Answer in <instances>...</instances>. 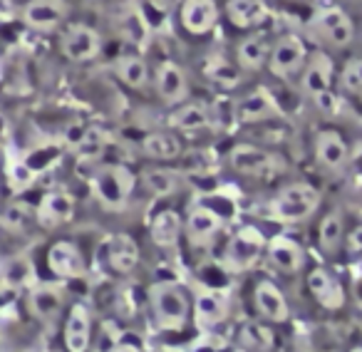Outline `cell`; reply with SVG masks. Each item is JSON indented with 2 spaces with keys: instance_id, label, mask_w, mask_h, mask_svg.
I'll return each mask as SVG.
<instances>
[{
  "instance_id": "28",
  "label": "cell",
  "mask_w": 362,
  "mask_h": 352,
  "mask_svg": "<svg viewBox=\"0 0 362 352\" xmlns=\"http://www.w3.org/2000/svg\"><path fill=\"white\" fill-rule=\"evenodd\" d=\"M171 127L184 131H194V129H204V127H211V107L199 105V102H192V105H184L171 115Z\"/></svg>"
},
{
  "instance_id": "39",
  "label": "cell",
  "mask_w": 362,
  "mask_h": 352,
  "mask_svg": "<svg viewBox=\"0 0 362 352\" xmlns=\"http://www.w3.org/2000/svg\"><path fill=\"white\" fill-rule=\"evenodd\" d=\"M209 75L216 82H221V87H233L238 82V70L228 65V62H216V65L209 70Z\"/></svg>"
},
{
  "instance_id": "38",
  "label": "cell",
  "mask_w": 362,
  "mask_h": 352,
  "mask_svg": "<svg viewBox=\"0 0 362 352\" xmlns=\"http://www.w3.org/2000/svg\"><path fill=\"white\" fill-rule=\"evenodd\" d=\"M8 179H11L13 189H28L33 182H35V171L28 164H13L11 171H8Z\"/></svg>"
},
{
  "instance_id": "15",
  "label": "cell",
  "mask_w": 362,
  "mask_h": 352,
  "mask_svg": "<svg viewBox=\"0 0 362 352\" xmlns=\"http://www.w3.org/2000/svg\"><path fill=\"white\" fill-rule=\"evenodd\" d=\"M156 92L166 105H176L187 97L189 92V82H187V72L181 70L176 62H164L156 72Z\"/></svg>"
},
{
  "instance_id": "1",
  "label": "cell",
  "mask_w": 362,
  "mask_h": 352,
  "mask_svg": "<svg viewBox=\"0 0 362 352\" xmlns=\"http://www.w3.org/2000/svg\"><path fill=\"white\" fill-rule=\"evenodd\" d=\"M92 194L95 199L107 209V211H122L127 209L134 189V176L127 166L122 164H107L92 174Z\"/></svg>"
},
{
  "instance_id": "25",
  "label": "cell",
  "mask_w": 362,
  "mask_h": 352,
  "mask_svg": "<svg viewBox=\"0 0 362 352\" xmlns=\"http://www.w3.org/2000/svg\"><path fill=\"white\" fill-rule=\"evenodd\" d=\"M226 13L236 28H253L266 20L268 6L266 0H228Z\"/></svg>"
},
{
  "instance_id": "37",
  "label": "cell",
  "mask_w": 362,
  "mask_h": 352,
  "mask_svg": "<svg viewBox=\"0 0 362 352\" xmlns=\"http://www.w3.org/2000/svg\"><path fill=\"white\" fill-rule=\"evenodd\" d=\"M97 345H100L97 347L100 352H117L122 345V332L117 330L112 322H105L102 330H100V340H97Z\"/></svg>"
},
{
  "instance_id": "13",
  "label": "cell",
  "mask_w": 362,
  "mask_h": 352,
  "mask_svg": "<svg viewBox=\"0 0 362 352\" xmlns=\"http://www.w3.org/2000/svg\"><path fill=\"white\" fill-rule=\"evenodd\" d=\"M218 20V8L214 0H184L181 6V25L192 35H204Z\"/></svg>"
},
{
  "instance_id": "27",
  "label": "cell",
  "mask_w": 362,
  "mask_h": 352,
  "mask_svg": "<svg viewBox=\"0 0 362 352\" xmlns=\"http://www.w3.org/2000/svg\"><path fill=\"white\" fill-rule=\"evenodd\" d=\"M181 236V218L174 211H159L151 221V241L161 248L176 246Z\"/></svg>"
},
{
  "instance_id": "16",
  "label": "cell",
  "mask_w": 362,
  "mask_h": 352,
  "mask_svg": "<svg viewBox=\"0 0 362 352\" xmlns=\"http://www.w3.org/2000/svg\"><path fill=\"white\" fill-rule=\"evenodd\" d=\"M308 288H310V293L315 295V300L320 303L322 307H327V310H337V307L345 305V293H342L340 283L327 271H322V268H315V271L308 276Z\"/></svg>"
},
{
  "instance_id": "14",
  "label": "cell",
  "mask_w": 362,
  "mask_h": 352,
  "mask_svg": "<svg viewBox=\"0 0 362 352\" xmlns=\"http://www.w3.org/2000/svg\"><path fill=\"white\" fill-rule=\"evenodd\" d=\"M315 154L317 161L332 171L345 169L347 159H350V149H347L345 139L332 129H325L315 136Z\"/></svg>"
},
{
  "instance_id": "3",
  "label": "cell",
  "mask_w": 362,
  "mask_h": 352,
  "mask_svg": "<svg viewBox=\"0 0 362 352\" xmlns=\"http://www.w3.org/2000/svg\"><path fill=\"white\" fill-rule=\"evenodd\" d=\"M320 204V194L310 187V184H291L276 196L271 204V211L276 221L283 223H298L305 221Z\"/></svg>"
},
{
  "instance_id": "7",
  "label": "cell",
  "mask_w": 362,
  "mask_h": 352,
  "mask_svg": "<svg viewBox=\"0 0 362 352\" xmlns=\"http://www.w3.org/2000/svg\"><path fill=\"white\" fill-rule=\"evenodd\" d=\"M62 55L72 62H87L100 55L102 40L90 25H70L60 40Z\"/></svg>"
},
{
  "instance_id": "23",
  "label": "cell",
  "mask_w": 362,
  "mask_h": 352,
  "mask_svg": "<svg viewBox=\"0 0 362 352\" xmlns=\"http://www.w3.org/2000/svg\"><path fill=\"white\" fill-rule=\"evenodd\" d=\"M268 258L281 273H296L303 266V251L296 241L286 236H276L268 243Z\"/></svg>"
},
{
  "instance_id": "41",
  "label": "cell",
  "mask_w": 362,
  "mask_h": 352,
  "mask_svg": "<svg viewBox=\"0 0 362 352\" xmlns=\"http://www.w3.org/2000/svg\"><path fill=\"white\" fill-rule=\"evenodd\" d=\"M313 100H315L317 110H320L322 115H327V117H335L337 112H340V102H337V97L332 95V90L322 92V95L313 97Z\"/></svg>"
},
{
  "instance_id": "42",
  "label": "cell",
  "mask_w": 362,
  "mask_h": 352,
  "mask_svg": "<svg viewBox=\"0 0 362 352\" xmlns=\"http://www.w3.org/2000/svg\"><path fill=\"white\" fill-rule=\"evenodd\" d=\"M350 352H362V347H355V350H350Z\"/></svg>"
},
{
  "instance_id": "32",
  "label": "cell",
  "mask_w": 362,
  "mask_h": 352,
  "mask_svg": "<svg viewBox=\"0 0 362 352\" xmlns=\"http://www.w3.org/2000/svg\"><path fill=\"white\" fill-rule=\"evenodd\" d=\"M105 149H107V134H105V129H100V127H85V131H82V136L75 144L77 156L85 161L100 159Z\"/></svg>"
},
{
  "instance_id": "9",
  "label": "cell",
  "mask_w": 362,
  "mask_h": 352,
  "mask_svg": "<svg viewBox=\"0 0 362 352\" xmlns=\"http://www.w3.org/2000/svg\"><path fill=\"white\" fill-rule=\"evenodd\" d=\"M228 161L236 171L246 176H266L278 171V159L271 151L261 149L253 144H238L233 146V151L228 154Z\"/></svg>"
},
{
  "instance_id": "29",
  "label": "cell",
  "mask_w": 362,
  "mask_h": 352,
  "mask_svg": "<svg viewBox=\"0 0 362 352\" xmlns=\"http://www.w3.org/2000/svg\"><path fill=\"white\" fill-rule=\"evenodd\" d=\"M268 57H271V47H268L266 37L248 35L246 40L238 42V65L243 70H258L266 65Z\"/></svg>"
},
{
  "instance_id": "11",
  "label": "cell",
  "mask_w": 362,
  "mask_h": 352,
  "mask_svg": "<svg viewBox=\"0 0 362 352\" xmlns=\"http://www.w3.org/2000/svg\"><path fill=\"white\" fill-rule=\"evenodd\" d=\"M67 18L65 0H30L23 11V20L33 30H52Z\"/></svg>"
},
{
  "instance_id": "34",
  "label": "cell",
  "mask_w": 362,
  "mask_h": 352,
  "mask_svg": "<svg viewBox=\"0 0 362 352\" xmlns=\"http://www.w3.org/2000/svg\"><path fill=\"white\" fill-rule=\"evenodd\" d=\"M241 340L246 342L253 350H268L273 345V332L266 325H256V322H248L241 330Z\"/></svg>"
},
{
  "instance_id": "18",
  "label": "cell",
  "mask_w": 362,
  "mask_h": 352,
  "mask_svg": "<svg viewBox=\"0 0 362 352\" xmlns=\"http://www.w3.org/2000/svg\"><path fill=\"white\" fill-rule=\"evenodd\" d=\"M28 305H30L33 315L42 322L57 320L62 310V291L55 286H35L30 288V295H28Z\"/></svg>"
},
{
  "instance_id": "6",
  "label": "cell",
  "mask_w": 362,
  "mask_h": 352,
  "mask_svg": "<svg viewBox=\"0 0 362 352\" xmlns=\"http://www.w3.org/2000/svg\"><path fill=\"white\" fill-rule=\"evenodd\" d=\"M261 251H263L261 233H258L256 228H243L241 233H236V236L228 241L226 253H223V263H226V268H231V271H246V268H251L253 263L258 261Z\"/></svg>"
},
{
  "instance_id": "2",
  "label": "cell",
  "mask_w": 362,
  "mask_h": 352,
  "mask_svg": "<svg viewBox=\"0 0 362 352\" xmlns=\"http://www.w3.org/2000/svg\"><path fill=\"white\" fill-rule=\"evenodd\" d=\"M149 303L156 322L164 330H179L187 325L189 303L176 283H154L149 288Z\"/></svg>"
},
{
  "instance_id": "12",
  "label": "cell",
  "mask_w": 362,
  "mask_h": 352,
  "mask_svg": "<svg viewBox=\"0 0 362 352\" xmlns=\"http://www.w3.org/2000/svg\"><path fill=\"white\" fill-rule=\"evenodd\" d=\"M47 266L55 276L60 278H82L85 276V258L77 251L75 243L70 241H57L47 253Z\"/></svg>"
},
{
  "instance_id": "5",
  "label": "cell",
  "mask_w": 362,
  "mask_h": 352,
  "mask_svg": "<svg viewBox=\"0 0 362 352\" xmlns=\"http://www.w3.org/2000/svg\"><path fill=\"white\" fill-rule=\"evenodd\" d=\"M97 258L115 273H132L136 263H139V246L127 233H117V236L107 238L105 243H100Z\"/></svg>"
},
{
  "instance_id": "21",
  "label": "cell",
  "mask_w": 362,
  "mask_h": 352,
  "mask_svg": "<svg viewBox=\"0 0 362 352\" xmlns=\"http://www.w3.org/2000/svg\"><path fill=\"white\" fill-rule=\"evenodd\" d=\"M65 345L70 352H85L90 345V310L85 305H72L65 322Z\"/></svg>"
},
{
  "instance_id": "40",
  "label": "cell",
  "mask_w": 362,
  "mask_h": 352,
  "mask_svg": "<svg viewBox=\"0 0 362 352\" xmlns=\"http://www.w3.org/2000/svg\"><path fill=\"white\" fill-rule=\"evenodd\" d=\"M25 221H28L25 204H11L6 216H3V223H6L8 228H21V226H25Z\"/></svg>"
},
{
  "instance_id": "20",
  "label": "cell",
  "mask_w": 362,
  "mask_h": 352,
  "mask_svg": "<svg viewBox=\"0 0 362 352\" xmlns=\"http://www.w3.org/2000/svg\"><path fill=\"white\" fill-rule=\"evenodd\" d=\"M332 82V62L325 52H315L308 62L305 72H303V90L310 97H317L322 92L330 90Z\"/></svg>"
},
{
  "instance_id": "8",
  "label": "cell",
  "mask_w": 362,
  "mask_h": 352,
  "mask_svg": "<svg viewBox=\"0 0 362 352\" xmlns=\"http://www.w3.org/2000/svg\"><path fill=\"white\" fill-rule=\"evenodd\" d=\"M303 62H305V45L298 40L296 35H286L273 45L268 65L276 77H293L296 72H300Z\"/></svg>"
},
{
  "instance_id": "10",
  "label": "cell",
  "mask_w": 362,
  "mask_h": 352,
  "mask_svg": "<svg viewBox=\"0 0 362 352\" xmlns=\"http://www.w3.org/2000/svg\"><path fill=\"white\" fill-rule=\"evenodd\" d=\"M223 221L214 209L209 206H197L192 209L187 218V238L192 246L202 248V246H209V243L216 238V233L221 231Z\"/></svg>"
},
{
  "instance_id": "26",
  "label": "cell",
  "mask_w": 362,
  "mask_h": 352,
  "mask_svg": "<svg viewBox=\"0 0 362 352\" xmlns=\"http://www.w3.org/2000/svg\"><path fill=\"white\" fill-rule=\"evenodd\" d=\"M194 307H197V320L199 325L204 327H211V325H218V322L226 317V298L218 295L216 291H209V288H204V291L197 293V303H194Z\"/></svg>"
},
{
  "instance_id": "4",
  "label": "cell",
  "mask_w": 362,
  "mask_h": 352,
  "mask_svg": "<svg viewBox=\"0 0 362 352\" xmlns=\"http://www.w3.org/2000/svg\"><path fill=\"white\" fill-rule=\"evenodd\" d=\"M310 33L322 42H330V45L345 47L347 42L355 35V25H352L350 16H347L342 8H322L313 16L310 20Z\"/></svg>"
},
{
  "instance_id": "36",
  "label": "cell",
  "mask_w": 362,
  "mask_h": 352,
  "mask_svg": "<svg viewBox=\"0 0 362 352\" xmlns=\"http://www.w3.org/2000/svg\"><path fill=\"white\" fill-rule=\"evenodd\" d=\"M342 87H347L355 95H362V57L350 60L342 70Z\"/></svg>"
},
{
  "instance_id": "31",
  "label": "cell",
  "mask_w": 362,
  "mask_h": 352,
  "mask_svg": "<svg viewBox=\"0 0 362 352\" xmlns=\"http://www.w3.org/2000/svg\"><path fill=\"white\" fill-rule=\"evenodd\" d=\"M117 77L124 82L132 90H141L146 87V80H149V72H146V62L136 55H127L117 60Z\"/></svg>"
},
{
  "instance_id": "24",
  "label": "cell",
  "mask_w": 362,
  "mask_h": 352,
  "mask_svg": "<svg viewBox=\"0 0 362 352\" xmlns=\"http://www.w3.org/2000/svg\"><path fill=\"white\" fill-rule=\"evenodd\" d=\"M35 283V268L28 256H11L0 263V286L30 288Z\"/></svg>"
},
{
  "instance_id": "33",
  "label": "cell",
  "mask_w": 362,
  "mask_h": 352,
  "mask_svg": "<svg viewBox=\"0 0 362 352\" xmlns=\"http://www.w3.org/2000/svg\"><path fill=\"white\" fill-rule=\"evenodd\" d=\"M317 238H320V246L325 251H335L342 241V218L340 213H327L322 218L320 228H317Z\"/></svg>"
},
{
  "instance_id": "17",
  "label": "cell",
  "mask_w": 362,
  "mask_h": 352,
  "mask_svg": "<svg viewBox=\"0 0 362 352\" xmlns=\"http://www.w3.org/2000/svg\"><path fill=\"white\" fill-rule=\"evenodd\" d=\"M75 213V201L67 192H50L45 194L40 204V211H37V218H40L42 226L55 228L60 223H67Z\"/></svg>"
},
{
  "instance_id": "19",
  "label": "cell",
  "mask_w": 362,
  "mask_h": 352,
  "mask_svg": "<svg viewBox=\"0 0 362 352\" xmlns=\"http://www.w3.org/2000/svg\"><path fill=\"white\" fill-rule=\"evenodd\" d=\"M253 300H256V307L266 320L271 322H283L288 320V303L286 295L273 286L271 281H263L256 286V293H253Z\"/></svg>"
},
{
  "instance_id": "35",
  "label": "cell",
  "mask_w": 362,
  "mask_h": 352,
  "mask_svg": "<svg viewBox=\"0 0 362 352\" xmlns=\"http://www.w3.org/2000/svg\"><path fill=\"white\" fill-rule=\"evenodd\" d=\"M144 184H146V187H149L154 194H161V196H166V194L176 192V187H179V182H176V176L171 174V171H166V169L146 171V174H144Z\"/></svg>"
},
{
  "instance_id": "30",
  "label": "cell",
  "mask_w": 362,
  "mask_h": 352,
  "mask_svg": "<svg viewBox=\"0 0 362 352\" xmlns=\"http://www.w3.org/2000/svg\"><path fill=\"white\" fill-rule=\"evenodd\" d=\"M141 151H144L149 159H159V161H169L176 159L181 154L179 139L174 134H166V131H156V134H149L144 141H141Z\"/></svg>"
},
{
  "instance_id": "22",
  "label": "cell",
  "mask_w": 362,
  "mask_h": 352,
  "mask_svg": "<svg viewBox=\"0 0 362 352\" xmlns=\"http://www.w3.org/2000/svg\"><path fill=\"white\" fill-rule=\"evenodd\" d=\"M278 105L266 90H256L251 95H246L241 102L236 105V119L241 122H261L268 119V117L278 115Z\"/></svg>"
}]
</instances>
